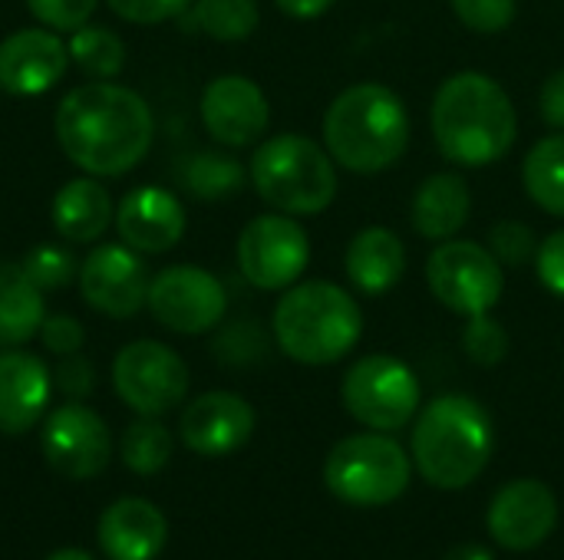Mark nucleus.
<instances>
[{"label": "nucleus", "mask_w": 564, "mask_h": 560, "mask_svg": "<svg viewBox=\"0 0 564 560\" xmlns=\"http://www.w3.org/2000/svg\"><path fill=\"white\" fill-rule=\"evenodd\" d=\"M155 122L149 102L116 83H86L56 106V139L73 165L116 178L132 172L152 149Z\"/></svg>", "instance_id": "nucleus-1"}, {"label": "nucleus", "mask_w": 564, "mask_h": 560, "mask_svg": "<svg viewBox=\"0 0 564 560\" xmlns=\"http://www.w3.org/2000/svg\"><path fill=\"white\" fill-rule=\"evenodd\" d=\"M430 125L446 162L482 168L506 158L519 132V116L509 92L492 76L463 69L440 83Z\"/></svg>", "instance_id": "nucleus-2"}, {"label": "nucleus", "mask_w": 564, "mask_h": 560, "mask_svg": "<svg viewBox=\"0 0 564 560\" xmlns=\"http://www.w3.org/2000/svg\"><path fill=\"white\" fill-rule=\"evenodd\" d=\"M324 145L347 172H387L410 149V112L383 83L347 86L324 112Z\"/></svg>", "instance_id": "nucleus-3"}, {"label": "nucleus", "mask_w": 564, "mask_h": 560, "mask_svg": "<svg viewBox=\"0 0 564 560\" xmlns=\"http://www.w3.org/2000/svg\"><path fill=\"white\" fill-rule=\"evenodd\" d=\"M492 419L463 393L433 399L413 426V465L440 492L473 485L492 459Z\"/></svg>", "instance_id": "nucleus-4"}, {"label": "nucleus", "mask_w": 564, "mask_h": 560, "mask_svg": "<svg viewBox=\"0 0 564 560\" xmlns=\"http://www.w3.org/2000/svg\"><path fill=\"white\" fill-rule=\"evenodd\" d=\"M364 333V314L350 290L330 281L291 284L274 307V340L294 363L327 366L344 360Z\"/></svg>", "instance_id": "nucleus-5"}, {"label": "nucleus", "mask_w": 564, "mask_h": 560, "mask_svg": "<svg viewBox=\"0 0 564 560\" xmlns=\"http://www.w3.org/2000/svg\"><path fill=\"white\" fill-rule=\"evenodd\" d=\"M337 162L314 139L284 132L261 142L251 155L254 191L281 215H321L337 198Z\"/></svg>", "instance_id": "nucleus-6"}, {"label": "nucleus", "mask_w": 564, "mask_h": 560, "mask_svg": "<svg viewBox=\"0 0 564 560\" xmlns=\"http://www.w3.org/2000/svg\"><path fill=\"white\" fill-rule=\"evenodd\" d=\"M410 455L387 432H360L340 439L324 462V485L354 508H380L397 502L410 485Z\"/></svg>", "instance_id": "nucleus-7"}, {"label": "nucleus", "mask_w": 564, "mask_h": 560, "mask_svg": "<svg viewBox=\"0 0 564 560\" xmlns=\"http://www.w3.org/2000/svg\"><path fill=\"white\" fill-rule=\"evenodd\" d=\"M340 399L360 426L397 432L420 413V380L403 360L370 353L344 373Z\"/></svg>", "instance_id": "nucleus-8"}, {"label": "nucleus", "mask_w": 564, "mask_h": 560, "mask_svg": "<svg viewBox=\"0 0 564 560\" xmlns=\"http://www.w3.org/2000/svg\"><path fill=\"white\" fill-rule=\"evenodd\" d=\"M426 284L433 297L463 317L489 314L506 290V267L479 241H440L426 257Z\"/></svg>", "instance_id": "nucleus-9"}, {"label": "nucleus", "mask_w": 564, "mask_h": 560, "mask_svg": "<svg viewBox=\"0 0 564 560\" xmlns=\"http://www.w3.org/2000/svg\"><path fill=\"white\" fill-rule=\"evenodd\" d=\"M311 261V241L291 215H258L238 238V267L258 290H288Z\"/></svg>", "instance_id": "nucleus-10"}, {"label": "nucleus", "mask_w": 564, "mask_h": 560, "mask_svg": "<svg viewBox=\"0 0 564 560\" xmlns=\"http://www.w3.org/2000/svg\"><path fill=\"white\" fill-rule=\"evenodd\" d=\"M119 399L139 416H162L188 393V366L175 350L155 340H139L119 350L112 363Z\"/></svg>", "instance_id": "nucleus-11"}, {"label": "nucleus", "mask_w": 564, "mask_h": 560, "mask_svg": "<svg viewBox=\"0 0 564 560\" xmlns=\"http://www.w3.org/2000/svg\"><path fill=\"white\" fill-rule=\"evenodd\" d=\"M149 310L175 333L195 337L221 323L228 310L225 287L215 274L195 264H172L149 281Z\"/></svg>", "instance_id": "nucleus-12"}, {"label": "nucleus", "mask_w": 564, "mask_h": 560, "mask_svg": "<svg viewBox=\"0 0 564 560\" xmlns=\"http://www.w3.org/2000/svg\"><path fill=\"white\" fill-rule=\"evenodd\" d=\"M489 535L506 551H535L558 525V498L539 479H516L502 485L486 515Z\"/></svg>", "instance_id": "nucleus-13"}, {"label": "nucleus", "mask_w": 564, "mask_h": 560, "mask_svg": "<svg viewBox=\"0 0 564 560\" xmlns=\"http://www.w3.org/2000/svg\"><path fill=\"white\" fill-rule=\"evenodd\" d=\"M83 300L106 317H132L149 300V274L142 257L126 244L96 248L79 267Z\"/></svg>", "instance_id": "nucleus-14"}, {"label": "nucleus", "mask_w": 564, "mask_h": 560, "mask_svg": "<svg viewBox=\"0 0 564 560\" xmlns=\"http://www.w3.org/2000/svg\"><path fill=\"white\" fill-rule=\"evenodd\" d=\"M43 455L50 469L66 479H96L109 465L112 439L106 422L93 409L69 403L46 419Z\"/></svg>", "instance_id": "nucleus-15"}, {"label": "nucleus", "mask_w": 564, "mask_h": 560, "mask_svg": "<svg viewBox=\"0 0 564 560\" xmlns=\"http://www.w3.org/2000/svg\"><path fill=\"white\" fill-rule=\"evenodd\" d=\"M271 109L261 86L248 76H218L202 92V122L221 145L245 149L268 129Z\"/></svg>", "instance_id": "nucleus-16"}, {"label": "nucleus", "mask_w": 564, "mask_h": 560, "mask_svg": "<svg viewBox=\"0 0 564 560\" xmlns=\"http://www.w3.org/2000/svg\"><path fill=\"white\" fill-rule=\"evenodd\" d=\"M182 442L198 455H231L254 432V409L235 393H205L182 413Z\"/></svg>", "instance_id": "nucleus-17"}, {"label": "nucleus", "mask_w": 564, "mask_h": 560, "mask_svg": "<svg viewBox=\"0 0 564 560\" xmlns=\"http://www.w3.org/2000/svg\"><path fill=\"white\" fill-rule=\"evenodd\" d=\"M69 66V46L53 30H17L0 43V89L10 96H40L53 89Z\"/></svg>", "instance_id": "nucleus-18"}, {"label": "nucleus", "mask_w": 564, "mask_h": 560, "mask_svg": "<svg viewBox=\"0 0 564 560\" xmlns=\"http://www.w3.org/2000/svg\"><path fill=\"white\" fill-rule=\"evenodd\" d=\"M116 228L126 248L142 254H162L182 241L185 211L172 191L155 185H139L119 201Z\"/></svg>", "instance_id": "nucleus-19"}, {"label": "nucleus", "mask_w": 564, "mask_h": 560, "mask_svg": "<svg viewBox=\"0 0 564 560\" xmlns=\"http://www.w3.org/2000/svg\"><path fill=\"white\" fill-rule=\"evenodd\" d=\"M99 548L109 560H155L165 548V515L145 498H119L96 528Z\"/></svg>", "instance_id": "nucleus-20"}, {"label": "nucleus", "mask_w": 564, "mask_h": 560, "mask_svg": "<svg viewBox=\"0 0 564 560\" xmlns=\"http://www.w3.org/2000/svg\"><path fill=\"white\" fill-rule=\"evenodd\" d=\"M50 403V373L33 353H0V432L23 436L30 432Z\"/></svg>", "instance_id": "nucleus-21"}, {"label": "nucleus", "mask_w": 564, "mask_h": 560, "mask_svg": "<svg viewBox=\"0 0 564 560\" xmlns=\"http://www.w3.org/2000/svg\"><path fill=\"white\" fill-rule=\"evenodd\" d=\"M344 271H347V281L360 294L383 297L406 274V244H403V238L397 231H390L383 224L364 228L347 244Z\"/></svg>", "instance_id": "nucleus-22"}, {"label": "nucleus", "mask_w": 564, "mask_h": 560, "mask_svg": "<svg viewBox=\"0 0 564 560\" xmlns=\"http://www.w3.org/2000/svg\"><path fill=\"white\" fill-rule=\"evenodd\" d=\"M473 215V195L463 175L456 172H436L423 178V185L413 195L410 221L416 234L426 241H449L456 238Z\"/></svg>", "instance_id": "nucleus-23"}, {"label": "nucleus", "mask_w": 564, "mask_h": 560, "mask_svg": "<svg viewBox=\"0 0 564 560\" xmlns=\"http://www.w3.org/2000/svg\"><path fill=\"white\" fill-rule=\"evenodd\" d=\"M53 215V228L76 244H89L96 238H102V231L112 221V201L109 191L93 182V178H73L66 182L50 205Z\"/></svg>", "instance_id": "nucleus-24"}, {"label": "nucleus", "mask_w": 564, "mask_h": 560, "mask_svg": "<svg viewBox=\"0 0 564 560\" xmlns=\"http://www.w3.org/2000/svg\"><path fill=\"white\" fill-rule=\"evenodd\" d=\"M43 320V290L20 264H0V347H20L33 340Z\"/></svg>", "instance_id": "nucleus-25"}, {"label": "nucleus", "mask_w": 564, "mask_h": 560, "mask_svg": "<svg viewBox=\"0 0 564 560\" xmlns=\"http://www.w3.org/2000/svg\"><path fill=\"white\" fill-rule=\"evenodd\" d=\"M522 185L545 215L564 218V135H545L529 149Z\"/></svg>", "instance_id": "nucleus-26"}, {"label": "nucleus", "mask_w": 564, "mask_h": 560, "mask_svg": "<svg viewBox=\"0 0 564 560\" xmlns=\"http://www.w3.org/2000/svg\"><path fill=\"white\" fill-rule=\"evenodd\" d=\"M245 178H248L245 165L238 158H231V155H221V152H198L182 168L185 188L195 198H205V201H218V198L238 195Z\"/></svg>", "instance_id": "nucleus-27"}, {"label": "nucleus", "mask_w": 564, "mask_h": 560, "mask_svg": "<svg viewBox=\"0 0 564 560\" xmlns=\"http://www.w3.org/2000/svg\"><path fill=\"white\" fill-rule=\"evenodd\" d=\"M69 59L93 79H112L126 66V46L122 40L106 26H79L69 36Z\"/></svg>", "instance_id": "nucleus-28"}, {"label": "nucleus", "mask_w": 564, "mask_h": 560, "mask_svg": "<svg viewBox=\"0 0 564 560\" xmlns=\"http://www.w3.org/2000/svg\"><path fill=\"white\" fill-rule=\"evenodd\" d=\"M195 23L212 40L238 43L258 30L261 10H258V0H198L195 3Z\"/></svg>", "instance_id": "nucleus-29"}, {"label": "nucleus", "mask_w": 564, "mask_h": 560, "mask_svg": "<svg viewBox=\"0 0 564 560\" xmlns=\"http://www.w3.org/2000/svg\"><path fill=\"white\" fill-rule=\"evenodd\" d=\"M122 462L135 475H155L169 465L172 459V436L162 422L152 416H142L122 432Z\"/></svg>", "instance_id": "nucleus-30"}, {"label": "nucleus", "mask_w": 564, "mask_h": 560, "mask_svg": "<svg viewBox=\"0 0 564 560\" xmlns=\"http://www.w3.org/2000/svg\"><path fill=\"white\" fill-rule=\"evenodd\" d=\"M463 350L476 366H499L509 356V333L489 314H476L463 327Z\"/></svg>", "instance_id": "nucleus-31"}, {"label": "nucleus", "mask_w": 564, "mask_h": 560, "mask_svg": "<svg viewBox=\"0 0 564 560\" xmlns=\"http://www.w3.org/2000/svg\"><path fill=\"white\" fill-rule=\"evenodd\" d=\"M456 20L473 33H502L512 26L519 0H449Z\"/></svg>", "instance_id": "nucleus-32"}, {"label": "nucleus", "mask_w": 564, "mask_h": 560, "mask_svg": "<svg viewBox=\"0 0 564 560\" xmlns=\"http://www.w3.org/2000/svg\"><path fill=\"white\" fill-rule=\"evenodd\" d=\"M489 251L496 254V261L502 267H525L529 261H535L539 241L535 231L525 221H499L489 234Z\"/></svg>", "instance_id": "nucleus-33"}, {"label": "nucleus", "mask_w": 564, "mask_h": 560, "mask_svg": "<svg viewBox=\"0 0 564 560\" xmlns=\"http://www.w3.org/2000/svg\"><path fill=\"white\" fill-rule=\"evenodd\" d=\"M20 267L30 274V281H33L40 290H46V287H63V284H69V281L76 277V261L69 257V251L50 248V244L33 248Z\"/></svg>", "instance_id": "nucleus-34"}, {"label": "nucleus", "mask_w": 564, "mask_h": 560, "mask_svg": "<svg viewBox=\"0 0 564 560\" xmlns=\"http://www.w3.org/2000/svg\"><path fill=\"white\" fill-rule=\"evenodd\" d=\"M30 3V13L43 23V26H50V30H79L89 17H93V10H96V3L99 0H26Z\"/></svg>", "instance_id": "nucleus-35"}, {"label": "nucleus", "mask_w": 564, "mask_h": 560, "mask_svg": "<svg viewBox=\"0 0 564 560\" xmlns=\"http://www.w3.org/2000/svg\"><path fill=\"white\" fill-rule=\"evenodd\" d=\"M535 274L542 281V287L564 300V231L549 234L539 251H535Z\"/></svg>", "instance_id": "nucleus-36"}, {"label": "nucleus", "mask_w": 564, "mask_h": 560, "mask_svg": "<svg viewBox=\"0 0 564 560\" xmlns=\"http://www.w3.org/2000/svg\"><path fill=\"white\" fill-rule=\"evenodd\" d=\"M116 17L129 23H162L178 17L192 0H106Z\"/></svg>", "instance_id": "nucleus-37"}, {"label": "nucleus", "mask_w": 564, "mask_h": 560, "mask_svg": "<svg viewBox=\"0 0 564 560\" xmlns=\"http://www.w3.org/2000/svg\"><path fill=\"white\" fill-rule=\"evenodd\" d=\"M40 340L50 353H59V356H73L79 353L83 347V327L66 317V314H56V317H46L43 327H40Z\"/></svg>", "instance_id": "nucleus-38"}, {"label": "nucleus", "mask_w": 564, "mask_h": 560, "mask_svg": "<svg viewBox=\"0 0 564 560\" xmlns=\"http://www.w3.org/2000/svg\"><path fill=\"white\" fill-rule=\"evenodd\" d=\"M56 386L66 393V396H73V399H83L89 389H93V366L83 360V356H66L59 366H56Z\"/></svg>", "instance_id": "nucleus-39"}, {"label": "nucleus", "mask_w": 564, "mask_h": 560, "mask_svg": "<svg viewBox=\"0 0 564 560\" xmlns=\"http://www.w3.org/2000/svg\"><path fill=\"white\" fill-rule=\"evenodd\" d=\"M539 116L545 125L564 132V69H555L539 89Z\"/></svg>", "instance_id": "nucleus-40"}, {"label": "nucleus", "mask_w": 564, "mask_h": 560, "mask_svg": "<svg viewBox=\"0 0 564 560\" xmlns=\"http://www.w3.org/2000/svg\"><path fill=\"white\" fill-rule=\"evenodd\" d=\"M281 13L294 17V20H314V17H324L337 0H274Z\"/></svg>", "instance_id": "nucleus-41"}, {"label": "nucleus", "mask_w": 564, "mask_h": 560, "mask_svg": "<svg viewBox=\"0 0 564 560\" xmlns=\"http://www.w3.org/2000/svg\"><path fill=\"white\" fill-rule=\"evenodd\" d=\"M443 560H496V558H492V551H489V548H482V545H476V541H466V545L453 548V551H449Z\"/></svg>", "instance_id": "nucleus-42"}, {"label": "nucleus", "mask_w": 564, "mask_h": 560, "mask_svg": "<svg viewBox=\"0 0 564 560\" xmlns=\"http://www.w3.org/2000/svg\"><path fill=\"white\" fill-rule=\"evenodd\" d=\"M46 560H93L86 551H79V548H63V551H56L53 558Z\"/></svg>", "instance_id": "nucleus-43"}]
</instances>
